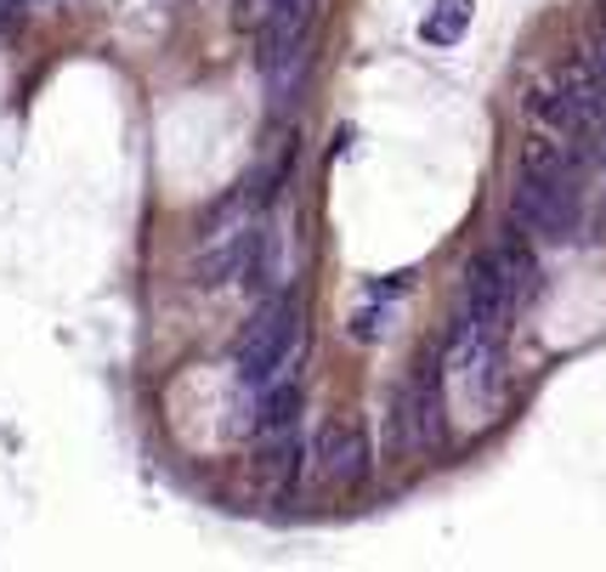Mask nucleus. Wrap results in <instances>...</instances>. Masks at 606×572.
<instances>
[{"label":"nucleus","mask_w":606,"mask_h":572,"mask_svg":"<svg viewBox=\"0 0 606 572\" xmlns=\"http://www.w3.org/2000/svg\"><path fill=\"white\" fill-rule=\"evenodd\" d=\"M511 312H516V306H511V290H504V272H499V261H493V250H487V256L471 261L465 318H471L476 329H487V335H504V318H511Z\"/></svg>","instance_id":"39448f33"},{"label":"nucleus","mask_w":606,"mask_h":572,"mask_svg":"<svg viewBox=\"0 0 606 572\" xmlns=\"http://www.w3.org/2000/svg\"><path fill=\"white\" fill-rule=\"evenodd\" d=\"M256 250H261V232H249V227L222 232V245H210L205 256H198L193 278L205 283V290H222V283H233V278H249V267H256Z\"/></svg>","instance_id":"423d86ee"},{"label":"nucleus","mask_w":606,"mask_h":572,"mask_svg":"<svg viewBox=\"0 0 606 572\" xmlns=\"http://www.w3.org/2000/svg\"><path fill=\"white\" fill-rule=\"evenodd\" d=\"M493 261H499V272H504V290H511V306L522 312L527 301H533V290H538V261H533V250H527V232L522 227H511V238L493 250Z\"/></svg>","instance_id":"6e6552de"},{"label":"nucleus","mask_w":606,"mask_h":572,"mask_svg":"<svg viewBox=\"0 0 606 572\" xmlns=\"http://www.w3.org/2000/svg\"><path fill=\"white\" fill-rule=\"evenodd\" d=\"M527 108H533V119H544V125H562V131H573V119H567V103H562V91H555V85H538L533 97H527Z\"/></svg>","instance_id":"9b49d317"},{"label":"nucleus","mask_w":606,"mask_h":572,"mask_svg":"<svg viewBox=\"0 0 606 572\" xmlns=\"http://www.w3.org/2000/svg\"><path fill=\"white\" fill-rule=\"evenodd\" d=\"M414 278H420L414 267H402V272H386V278L374 283V295H409V290H414Z\"/></svg>","instance_id":"ddd939ff"},{"label":"nucleus","mask_w":606,"mask_h":572,"mask_svg":"<svg viewBox=\"0 0 606 572\" xmlns=\"http://www.w3.org/2000/svg\"><path fill=\"white\" fill-rule=\"evenodd\" d=\"M12 18H18V0H0V34L12 29Z\"/></svg>","instance_id":"2eb2a0df"},{"label":"nucleus","mask_w":606,"mask_h":572,"mask_svg":"<svg viewBox=\"0 0 606 572\" xmlns=\"http://www.w3.org/2000/svg\"><path fill=\"white\" fill-rule=\"evenodd\" d=\"M589 63H595V80H600V91H606V34H600V45L589 52Z\"/></svg>","instance_id":"4468645a"},{"label":"nucleus","mask_w":606,"mask_h":572,"mask_svg":"<svg viewBox=\"0 0 606 572\" xmlns=\"http://www.w3.org/2000/svg\"><path fill=\"white\" fill-rule=\"evenodd\" d=\"M511 227H522L527 238H549V245H573L584 210H578V181H538L522 176V187L511 194Z\"/></svg>","instance_id":"f03ea898"},{"label":"nucleus","mask_w":606,"mask_h":572,"mask_svg":"<svg viewBox=\"0 0 606 572\" xmlns=\"http://www.w3.org/2000/svg\"><path fill=\"white\" fill-rule=\"evenodd\" d=\"M386 323H391V312L386 306H363V312H351V341H380L386 335Z\"/></svg>","instance_id":"f8f14e48"},{"label":"nucleus","mask_w":606,"mask_h":572,"mask_svg":"<svg viewBox=\"0 0 606 572\" xmlns=\"http://www.w3.org/2000/svg\"><path fill=\"white\" fill-rule=\"evenodd\" d=\"M295 419H300V386H295V379L267 386V397H261V431L284 437V431H295Z\"/></svg>","instance_id":"9d476101"},{"label":"nucleus","mask_w":606,"mask_h":572,"mask_svg":"<svg viewBox=\"0 0 606 572\" xmlns=\"http://www.w3.org/2000/svg\"><path fill=\"white\" fill-rule=\"evenodd\" d=\"M409 414H414V448L436 454L442 437H448V403H442V352H425L414 363V379H409Z\"/></svg>","instance_id":"7ed1b4c3"},{"label":"nucleus","mask_w":606,"mask_h":572,"mask_svg":"<svg viewBox=\"0 0 606 572\" xmlns=\"http://www.w3.org/2000/svg\"><path fill=\"white\" fill-rule=\"evenodd\" d=\"M295 341H300V306H295L289 295L267 301L256 318L244 323V335H238V346H233L238 379H244V386H267V379L284 368V357L295 352Z\"/></svg>","instance_id":"f257e3e1"},{"label":"nucleus","mask_w":606,"mask_h":572,"mask_svg":"<svg viewBox=\"0 0 606 572\" xmlns=\"http://www.w3.org/2000/svg\"><path fill=\"white\" fill-rule=\"evenodd\" d=\"M555 91H562V103H567V119H573V131H595V125H606V91H600V80H595V63L589 58H573L562 74H555Z\"/></svg>","instance_id":"0eeeda50"},{"label":"nucleus","mask_w":606,"mask_h":572,"mask_svg":"<svg viewBox=\"0 0 606 572\" xmlns=\"http://www.w3.org/2000/svg\"><path fill=\"white\" fill-rule=\"evenodd\" d=\"M267 7H273V0H249V18H256V12L267 18Z\"/></svg>","instance_id":"dca6fc26"},{"label":"nucleus","mask_w":606,"mask_h":572,"mask_svg":"<svg viewBox=\"0 0 606 572\" xmlns=\"http://www.w3.org/2000/svg\"><path fill=\"white\" fill-rule=\"evenodd\" d=\"M318 476L335 482V488H351V482H363V476H369V443H363L358 425L329 419L318 431Z\"/></svg>","instance_id":"20e7f679"},{"label":"nucleus","mask_w":606,"mask_h":572,"mask_svg":"<svg viewBox=\"0 0 606 572\" xmlns=\"http://www.w3.org/2000/svg\"><path fill=\"white\" fill-rule=\"evenodd\" d=\"M471 7L476 0H436V12H425V23H420V40L425 45H453L471 29Z\"/></svg>","instance_id":"1a4fd4ad"}]
</instances>
